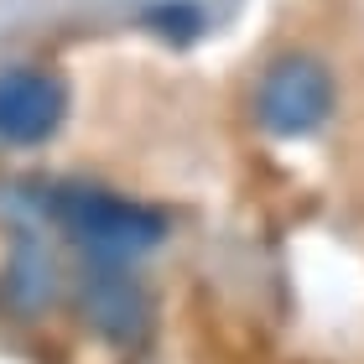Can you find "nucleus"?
<instances>
[{"label":"nucleus","instance_id":"obj_2","mask_svg":"<svg viewBox=\"0 0 364 364\" xmlns=\"http://www.w3.org/2000/svg\"><path fill=\"white\" fill-rule=\"evenodd\" d=\"M328 114H333V73L318 58L287 53L266 68V78L255 89V120L271 136H281V141L312 136Z\"/></svg>","mask_w":364,"mask_h":364},{"label":"nucleus","instance_id":"obj_5","mask_svg":"<svg viewBox=\"0 0 364 364\" xmlns=\"http://www.w3.org/2000/svg\"><path fill=\"white\" fill-rule=\"evenodd\" d=\"M146 31H156L161 42L172 47H188L198 31H203V11L193 6V0H156V6H146Z\"/></svg>","mask_w":364,"mask_h":364},{"label":"nucleus","instance_id":"obj_1","mask_svg":"<svg viewBox=\"0 0 364 364\" xmlns=\"http://www.w3.org/2000/svg\"><path fill=\"white\" fill-rule=\"evenodd\" d=\"M42 213L89 260H109V266L151 255L172 229L167 213H156L146 203H130V198H114L105 188H47Z\"/></svg>","mask_w":364,"mask_h":364},{"label":"nucleus","instance_id":"obj_4","mask_svg":"<svg viewBox=\"0 0 364 364\" xmlns=\"http://www.w3.org/2000/svg\"><path fill=\"white\" fill-rule=\"evenodd\" d=\"M84 312L114 343H136L146 333V296L125 276V266H109V260H94V271L84 276Z\"/></svg>","mask_w":364,"mask_h":364},{"label":"nucleus","instance_id":"obj_3","mask_svg":"<svg viewBox=\"0 0 364 364\" xmlns=\"http://www.w3.org/2000/svg\"><path fill=\"white\" fill-rule=\"evenodd\" d=\"M68 94L42 68H0V141L6 146H42L58 136Z\"/></svg>","mask_w":364,"mask_h":364}]
</instances>
